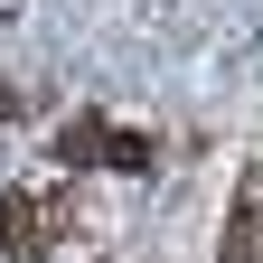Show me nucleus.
<instances>
[{
  "mask_svg": "<svg viewBox=\"0 0 263 263\" xmlns=\"http://www.w3.org/2000/svg\"><path fill=\"white\" fill-rule=\"evenodd\" d=\"M151 160H160V141H151V132H113V141H104V170H122V179H141Z\"/></svg>",
  "mask_w": 263,
  "mask_h": 263,
  "instance_id": "nucleus-4",
  "label": "nucleus"
},
{
  "mask_svg": "<svg viewBox=\"0 0 263 263\" xmlns=\"http://www.w3.org/2000/svg\"><path fill=\"white\" fill-rule=\"evenodd\" d=\"M28 113V85H10V76H0V122H19Z\"/></svg>",
  "mask_w": 263,
  "mask_h": 263,
  "instance_id": "nucleus-5",
  "label": "nucleus"
},
{
  "mask_svg": "<svg viewBox=\"0 0 263 263\" xmlns=\"http://www.w3.org/2000/svg\"><path fill=\"white\" fill-rule=\"evenodd\" d=\"M57 245V216L38 188H0V263H47Z\"/></svg>",
  "mask_w": 263,
  "mask_h": 263,
  "instance_id": "nucleus-1",
  "label": "nucleus"
},
{
  "mask_svg": "<svg viewBox=\"0 0 263 263\" xmlns=\"http://www.w3.org/2000/svg\"><path fill=\"white\" fill-rule=\"evenodd\" d=\"M216 263H263V160H245V179H235V216H226Z\"/></svg>",
  "mask_w": 263,
  "mask_h": 263,
  "instance_id": "nucleus-2",
  "label": "nucleus"
},
{
  "mask_svg": "<svg viewBox=\"0 0 263 263\" xmlns=\"http://www.w3.org/2000/svg\"><path fill=\"white\" fill-rule=\"evenodd\" d=\"M104 141H113V122H104V113H66V122H57V141H47V160H57V170H94V160H104Z\"/></svg>",
  "mask_w": 263,
  "mask_h": 263,
  "instance_id": "nucleus-3",
  "label": "nucleus"
}]
</instances>
